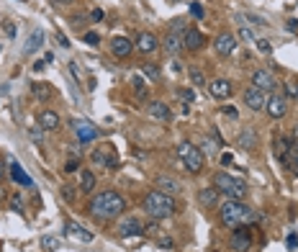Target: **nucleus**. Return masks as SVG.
I'll return each instance as SVG.
<instances>
[{"label":"nucleus","mask_w":298,"mask_h":252,"mask_svg":"<svg viewBox=\"0 0 298 252\" xmlns=\"http://www.w3.org/2000/svg\"><path fill=\"white\" fill-rule=\"evenodd\" d=\"M219 219H221V224L226 227V229H236V227L255 224V221L260 219V214L252 209V206H247L244 201L226 198V201L221 203V209H219Z\"/></svg>","instance_id":"obj_1"},{"label":"nucleus","mask_w":298,"mask_h":252,"mask_svg":"<svg viewBox=\"0 0 298 252\" xmlns=\"http://www.w3.org/2000/svg\"><path fill=\"white\" fill-rule=\"evenodd\" d=\"M87 211H90V216L98 219V221H111V219L121 216L126 211V201L121 198V193H116V190H103V193H98L90 203H87Z\"/></svg>","instance_id":"obj_2"},{"label":"nucleus","mask_w":298,"mask_h":252,"mask_svg":"<svg viewBox=\"0 0 298 252\" xmlns=\"http://www.w3.org/2000/svg\"><path fill=\"white\" fill-rule=\"evenodd\" d=\"M144 211L154 221H162V219H167V216H172L177 211V203H175L172 196L162 193V190H149V193L144 196Z\"/></svg>","instance_id":"obj_3"},{"label":"nucleus","mask_w":298,"mask_h":252,"mask_svg":"<svg viewBox=\"0 0 298 252\" xmlns=\"http://www.w3.org/2000/svg\"><path fill=\"white\" fill-rule=\"evenodd\" d=\"M214 188L219 193H224L226 198L234 201H244L247 198V183L239 180V177H231L229 172H216L214 175Z\"/></svg>","instance_id":"obj_4"},{"label":"nucleus","mask_w":298,"mask_h":252,"mask_svg":"<svg viewBox=\"0 0 298 252\" xmlns=\"http://www.w3.org/2000/svg\"><path fill=\"white\" fill-rule=\"evenodd\" d=\"M177 157H180V162L185 165V170H188V172L198 175V172L203 170V152L198 150L196 144L183 142L180 147H177Z\"/></svg>","instance_id":"obj_5"},{"label":"nucleus","mask_w":298,"mask_h":252,"mask_svg":"<svg viewBox=\"0 0 298 252\" xmlns=\"http://www.w3.org/2000/svg\"><path fill=\"white\" fill-rule=\"evenodd\" d=\"M90 162L95 168H103V170H116L118 168V157L116 152L111 150V147H95V150L90 152Z\"/></svg>","instance_id":"obj_6"},{"label":"nucleus","mask_w":298,"mask_h":252,"mask_svg":"<svg viewBox=\"0 0 298 252\" xmlns=\"http://www.w3.org/2000/svg\"><path fill=\"white\" fill-rule=\"evenodd\" d=\"M231 250H236V252H249L252 250V232H249V227H236L231 232Z\"/></svg>","instance_id":"obj_7"},{"label":"nucleus","mask_w":298,"mask_h":252,"mask_svg":"<svg viewBox=\"0 0 298 252\" xmlns=\"http://www.w3.org/2000/svg\"><path fill=\"white\" fill-rule=\"evenodd\" d=\"M252 85L260 87L262 93H275V87H278L273 72H267V70H255L252 72Z\"/></svg>","instance_id":"obj_8"},{"label":"nucleus","mask_w":298,"mask_h":252,"mask_svg":"<svg viewBox=\"0 0 298 252\" xmlns=\"http://www.w3.org/2000/svg\"><path fill=\"white\" fill-rule=\"evenodd\" d=\"M118 234H121V237H142L144 234V224H142V221L137 219V216H126V219H121V221H118Z\"/></svg>","instance_id":"obj_9"},{"label":"nucleus","mask_w":298,"mask_h":252,"mask_svg":"<svg viewBox=\"0 0 298 252\" xmlns=\"http://www.w3.org/2000/svg\"><path fill=\"white\" fill-rule=\"evenodd\" d=\"M214 49H216V54H221V57H231V54L236 52V36L229 34V31L219 34L216 41H214Z\"/></svg>","instance_id":"obj_10"},{"label":"nucleus","mask_w":298,"mask_h":252,"mask_svg":"<svg viewBox=\"0 0 298 252\" xmlns=\"http://www.w3.org/2000/svg\"><path fill=\"white\" fill-rule=\"evenodd\" d=\"M242 98H244V106L249 111H262L265 108V100H267V95L260 90V87H255V85H249Z\"/></svg>","instance_id":"obj_11"},{"label":"nucleus","mask_w":298,"mask_h":252,"mask_svg":"<svg viewBox=\"0 0 298 252\" xmlns=\"http://www.w3.org/2000/svg\"><path fill=\"white\" fill-rule=\"evenodd\" d=\"M265 111H267V116H270V118H283V116L288 113V100L283 98V95L273 93L270 98L265 100Z\"/></svg>","instance_id":"obj_12"},{"label":"nucleus","mask_w":298,"mask_h":252,"mask_svg":"<svg viewBox=\"0 0 298 252\" xmlns=\"http://www.w3.org/2000/svg\"><path fill=\"white\" fill-rule=\"evenodd\" d=\"M231 90H234V85L226 78H216V80L208 83V93H211V98H216V100H226L231 95Z\"/></svg>","instance_id":"obj_13"},{"label":"nucleus","mask_w":298,"mask_h":252,"mask_svg":"<svg viewBox=\"0 0 298 252\" xmlns=\"http://www.w3.org/2000/svg\"><path fill=\"white\" fill-rule=\"evenodd\" d=\"M183 47L188 52H201L206 47V36L198 31V28H188V31L183 34Z\"/></svg>","instance_id":"obj_14"},{"label":"nucleus","mask_w":298,"mask_h":252,"mask_svg":"<svg viewBox=\"0 0 298 252\" xmlns=\"http://www.w3.org/2000/svg\"><path fill=\"white\" fill-rule=\"evenodd\" d=\"M137 49H139L142 54H154V52L159 49V41H157V36H154V34L142 31V34L137 36Z\"/></svg>","instance_id":"obj_15"},{"label":"nucleus","mask_w":298,"mask_h":252,"mask_svg":"<svg viewBox=\"0 0 298 252\" xmlns=\"http://www.w3.org/2000/svg\"><path fill=\"white\" fill-rule=\"evenodd\" d=\"M154 188L162 190V193H167V196H175V193H180V190H183L180 180H175V177H170V175H159L154 180Z\"/></svg>","instance_id":"obj_16"},{"label":"nucleus","mask_w":298,"mask_h":252,"mask_svg":"<svg viewBox=\"0 0 298 252\" xmlns=\"http://www.w3.org/2000/svg\"><path fill=\"white\" fill-rule=\"evenodd\" d=\"M147 111H149V116H152V118H157V121H170V118H172L170 106H167V103H162V100H152L147 106Z\"/></svg>","instance_id":"obj_17"},{"label":"nucleus","mask_w":298,"mask_h":252,"mask_svg":"<svg viewBox=\"0 0 298 252\" xmlns=\"http://www.w3.org/2000/svg\"><path fill=\"white\" fill-rule=\"evenodd\" d=\"M162 47H165V52L167 54H172V57H177L185 47H183V36L180 34H172V31H167V36L162 39Z\"/></svg>","instance_id":"obj_18"},{"label":"nucleus","mask_w":298,"mask_h":252,"mask_svg":"<svg viewBox=\"0 0 298 252\" xmlns=\"http://www.w3.org/2000/svg\"><path fill=\"white\" fill-rule=\"evenodd\" d=\"M236 144H239L244 152H252V150L257 147V131H255V129H249V126L242 129V131H239V137H236Z\"/></svg>","instance_id":"obj_19"},{"label":"nucleus","mask_w":298,"mask_h":252,"mask_svg":"<svg viewBox=\"0 0 298 252\" xmlns=\"http://www.w3.org/2000/svg\"><path fill=\"white\" fill-rule=\"evenodd\" d=\"M111 52L116 54V57H121V59H126L131 52H134V41H129L126 36H116L113 41H111Z\"/></svg>","instance_id":"obj_20"},{"label":"nucleus","mask_w":298,"mask_h":252,"mask_svg":"<svg viewBox=\"0 0 298 252\" xmlns=\"http://www.w3.org/2000/svg\"><path fill=\"white\" fill-rule=\"evenodd\" d=\"M44 41H47L44 31H41V28H34V31H31V36L26 39V47H23V52H26V54H36V52L44 47Z\"/></svg>","instance_id":"obj_21"},{"label":"nucleus","mask_w":298,"mask_h":252,"mask_svg":"<svg viewBox=\"0 0 298 252\" xmlns=\"http://www.w3.org/2000/svg\"><path fill=\"white\" fill-rule=\"evenodd\" d=\"M74 131H77V139L80 142H93V139H98V129L90 124V121H77L74 124Z\"/></svg>","instance_id":"obj_22"},{"label":"nucleus","mask_w":298,"mask_h":252,"mask_svg":"<svg viewBox=\"0 0 298 252\" xmlns=\"http://www.w3.org/2000/svg\"><path fill=\"white\" fill-rule=\"evenodd\" d=\"M198 203L203 206V209H214V206L219 203V190H216L214 185L201 188V190H198Z\"/></svg>","instance_id":"obj_23"},{"label":"nucleus","mask_w":298,"mask_h":252,"mask_svg":"<svg viewBox=\"0 0 298 252\" xmlns=\"http://www.w3.org/2000/svg\"><path fill=\"white\" fill-rule=\"evenodd\" d=\"M65 234L77 237L80 242H93V232H87L85 227H80L77 221H67V224H65Z\"/></svg>","instance_id":"obj_24"},{"label":"nucleus","mask_w":298,"mask_h":252,"mask_svg":"<svg viewBox=\"0 0 298 252\" xmlns=\"http://www.w3.org/2000/svg\"><path fill=\"white\" fill-rule=\"evenodd\" d=\"M39 126L44 131H57L59 126H62V121H59V116L54 111H41L39 113Z\"/></svg>","instance_id":"obj_25"},{"label":"nucleus","mask_w":298,"mask_h":252,"mask_svg":"<svg viewBox=\"0 0 298 252\" xmlns=\"http://www.w3.org/2000/svg\"><path fill=\"white\" fill-rule=\"evenodd\" d=\"M283 165H286L293 175H298V142H293V144H291L288 155L283 157Z\"/></svg>","instance_id":"obj_26"},{"label":"nucleus","mask_w":298,"mask_h":252,"mask_svg":"<svg viewBox=\"0 0 298 252\" xmlns=\"http://www.w3.org/2000/svg\"><path fill=\"white\" fill-rule=\"evenodd\" d=\"M291 144H293V139L291 137H280V139H275V144H273V155L283 162V157L288 155V150H291Z\"/></svg>","instance_id":"obj_27"},{"label":"nucleus","mask_w":298,"mask_h":252,"mask_svg":"<svg viewBox=\"0 0 298 252\" xmlns=\"http://www.w3.org/2000/svg\"><path fill=\"white\" fill-rule=\"evenodd\" d=\"M80 188L85 190V193H93V190H95V175H93L90 170H82V175H80Z\"/></svg>","instance_id":"obj_28"},{"label":"nucleus","mask_w":298,"mask_h":252,"mask_svg":"<svg viewBox=\"0 0 298 252\" xmlns=\"http://www.w3.org/2000/svg\"><path fill=\"white\" fill-rule=\"evenodd\" d=\"M10 175H13V180H18L21 185H28V188L34 185V180H31V177H28V175H26L18 165H10Z\"/></svg>","instance_id":"obj_29"},{"label":"nucleus","mask_w":298,"mask_h":252,"mask_svg":"<svg viewBox=\"0 0 298 252\" xmlns=\"http://www.w3.org/2000/svg\"><path fill=\"white\" fill-rule=\"evenodd\" d=\"M142 72H144V75H147L149 80H152V83H159V80H162V72H159V67H157V65L144 62V65H142Z\"/></svg>","instance_id":"obj_30"},{"label":"nucleus","mask_w":298,"mask_h":252,"mask_svg":"<svg viewBox=\"0 0 298 252\" xmlns=\"http://www.w3.org/2000/svg\"><path fill=\"white\" fill-rule=\"evenodd\" d=\"M31 90H34V95H36V98H41V100L52 98V87H49L47 83H34V85H31Z\"/></svg>","instance_id":"obj_31"},{"label":"nucleus","mask_w":298,"mask_h":252,"mask_svg":"<svg viewBox=\"0 0 298 252\" xmlns=\"http://www.w3.org/2000/svg\"><path fill=\"white\" fill-rule=\"evenodd\" d=\"M188 75H190V83L193 85H198V87H203V85H208V80H206V75L201 70H196V67H190L188 70Z\"/></svg>","instance_id":"obj_32"},{"label":"nucleus","mask_w":298,"mask_h":252,"mask_svg":"<svg viewBox=\"0 0 298 252\" xmlns=\"http://www.w3.org/2000/svg\"><path fill=\"white\" fill-rule=\"evenodd\" d=\"M177 98H180V100H185L188 106H190V103L196 100V93H193L190 87H180V90H177Z\"/></svg>","instance_id":"obj_33"},{"label":"nucleus","mask_w":298,"mask_h":252,"mask_svg":"<svg viewBox=\"0 0 298 252\" xmlns=\"http://www.w3.org/2000/svg\"><path fill=\"white\" fill-rule=\"evenodd\" d=\"M41 247L47 250V252H54V250L59 247V240H54V237H44V240H41Z\"/></svg>","instance_id":"obj_34"},{"label":"nucleus","mask_w":298,"mask_h":252,"mask_svg":"<svg viewBox=\"0 0 298 252\" xmlns=\"http://www.w3.org/2000/svg\"><path fill=\"white\" fill-rule=\"evenodd\" d=\"M170 31H172V34H180V31L185 34V31H188V26H185V21L175 18V21H172V28H170Z\"/></svg>","instance_id":"obj_35"},{"label":"nucleus","mask_w":298,"mask_h":252,"mask_svg":"<svg viewBox=\"0 0 298 252\" xmlns=\"http://www.w3.org/2000/svg\"><path fill=\"white\" fill-rule=\"evenodd\" d=\"M82 39H85V44H90V47H98V44H100V36L95 31H87Z\"/></svg>","instance_id":"obj_36"},{"label":"nucleus","mask_w":298,"mask_h":252,"mask_svg":"<svg viewBox=\"0 0 298 252\" xmlns=\"http://www.w3.org/2000/svg\"><path fill=\"white\" fill-rule=\"evenodd\" d=\"M257 49L265 52V54H270V52H273V44L267 41V39H260V41H257Z\"/></svg>","instance_id":"obj_37"},{"label":"nucleus","mask_w":298,"mask_h":252,"mask_svg":"<svg viewBox=\"0 0 298 252\" xmlns=\"http://www.w3.org/2000/svg\"><path fill=\"white\" fill-rule=\"evenodd\" d=\"M239 36H242L244 41H249V44H252V41H255V34H252V31H249V28H247V26H242V28H239Z\"/></svg>","instance_id":"obj_38"},{"label":"nucleus","mask_w":298,"mask_h":252,"mask_svg":"<svg viewBox=\"0 0 298 252\" xmlns=\"http://www.w3.org/2000/svg\"><path fill=\"white\" fill-rule=\"evenodd\" d=\"M286 95H288V98H296V95H298V85L286 83Z\"/></svg>","instance_id":"obj_39"},{"label":"nucleus","mask_w":298,"mask_h":252,"mask_svg":"<svg viewBox=\"0 0 298 252\" xmlns=\"http://www.w3.org/2000/svg\"><path fill=\"white\" fill-rule=\"evenodd\" d=\"M10 206H13V209H16L18 214H23V201H21L18 196H13V198H10Z\"/></svg>","instance_id":"obj_40"},{"label":"nucleus","mask_w":298,"mask_h":252,"mask_svg":"<svg viewBox=\"0 0 298 252\" xmlns=\"http://www.w3.org/2000/svg\"><path fill=\"white\" fill-rule=\"evenodd\" d=\"M244 21H252V23H257V26H267V21L262 16H252V13H249V16H244Z\"/></svg>","instance_id":"obj_41"},{"label":"nucleus","mask_w":298,"mask_h":252,"mask_svg":"<svg viewBox=\"0 0 298 252\" xmlns=\"http://www.w3.org/2000/svg\"><path fill=\"white\" fill-rule=\"evenodd\" d=\"M190 13H193L196 18H203V8H201L198 3H190Z\"/></svg>","instance_id":"obj_42"},{"label":"nucleus","mask_w":298,"mask_h":252,"mask_svg":"<svg viewBox=\"0 0 298 252\" xmlns=\"http://www.w3.org/2000/svg\"><path fill=\"white\" fill-rule=\"evenodd\" d=\"M77 168H80V165H77V160H70L67 165H65V172H67V175H70V172H77Z\"/></svg>","instance_id":"obj_43"},{"label":"nucleus","mask_w":298,"mask_h":252,"mask_svg":"<svg viewBox=\"0 0 298 252\" xmlns=\"http://www.w3.org/2000/svg\"><path fill=\"white\" fill-rule=\"evenodd\" d=\"M3 31H5V34H8L10 39H13V36H16V26H13V23H8V21H5V23H3Z\"/></svg>","instance_id":"obj_44"},{"label":"nucleus","mask_w":298,"mask_h":252,"mask_svg":"<svg viewBox=\"0 0 298 252\" xmlns=\"http://www.w3.org/2000/svg\"><path fill=\"white\" fill-rule=\"evenodd\" d=\"M286 242H288V250H296L298 247V234H288Z\"/></svg>","instance_id":"obj_45"},{"label":"nucleus","mask_w":298,"mask_h":252,"mask_svg":"<svg viewBox=\"0 0 298 252\" xmlns=\"http://www.w3.org/2000/svg\"><path fill=\"white\" fill-rule=\"evenodd\" d=\"M131 83H134V87H137V90H139V93L144 90V80H142L139 75H134V78H131Z\"/></svg>","instance_id":"obj_46"},{"label":"nucleus","mask_w":298,"mask_h":252,"mask_svg":"<svg viewBox=\"0 0 298 252\" xmlns=\"http://www.w3.org/2000/svg\"><path fill=\"white\" fill-rule=\"evenodd\" d=\"M159 247H162V250H172V247H175V242H172V240H167V237H162V240H159Z\"/></svg>","instance_id":"obj_47"},{"label":"nucleus","mask_w":298,"mask_h":252,"mask_svg":"<svg viewBox=\"0 0 298 252\" xmlns=\"http://www.w3.org/2000/svg\"><path fill=\"white\" fill-rule=\"evenodd\" d=\"M62 196H65L67 201H72V198H74V190H72V185H65V190H62Z\"/></svg>","instance_id":"obj_48"},{"label":"nucleus","mask_w":298,"mask_h":252,"mask_svg":"<svg viewBox=\"0 0 298 252\" xmlns=\"http://www.w3.org/2000/svg\"><path fill=\"white\" fill-rule=\"evenodd\" d=\"M231 162H234L231 152H224V155H221V165H231Z\"/></svg>","instance_id":"obj_49"},{"label":"nucleus","mask_w":298,"mask_h":252,"mask_svg":"<svg viewBox=\"0 0 298 252\" xmlns=\"http://www.w3.org/2000/svg\"><path fill=\"white\" fill-rule=\"evenodd\" d=\"M221 111L226 113V116H231V118H236V116H239V113H236V108H234V106H224Z\"/></svg>","instance_id":"obj_50"},{"label":"nucleus","mask_w":298,"mask_h":252,"mask_svg":"<svg viewBox=\"0 0 298 252\" xmlns=\"http://www.w3.org/2000/svg\"><path fill=\"white\" fill-rule=\"evenodd\" d=\"M85 21H87L85 16H72V26H77V28H80V26H82Z\"/></svg>","instance_id":"obj_51"},{"label":"nucleus","mask_w":298,"mask_h":252,"mask_svg":"<svg viewBox=\"0 0 298 252\" xmlns=\"http://www.w3.org/2000/svg\"><path fill=\"white\" fill-rule=\"evenodd\" d=\"M41 131H44L41 126H39V129H31V139H34V142H41Z\"/></svg>","instance_id":"obj_52"},{"label":"nucleus","mask_w":298,"mask_h":252,"mask_svg":"<svg viewBox=\"0 0 298 252\" xmlns=\"http://www.w3.org/2000/svg\"><path fill=\"white\" fill-rule=\"evenodd\" d=\"M57 41H59V44H62V47H65V49L70 47V39H67L65 34H57Z\"/></svg>","instance_id":"obj_53"},{"label":"nucleus","mask_w":298,"mask_h":252,"mask_svg":"<svg viewBox=\"0 0 298 252\" xmlns=\"http://www.w3.org/2000/svg\"><path fill=\"white\" fill-rule=\"evenodd\" d=\"M286 28H288V31H298V21H296V18H291V21L286 23Z\"/></svg>","instance_id":"obj_54"},{"label":"nucleus","mask_w":298,"mask_h":252,"mask_svg":"<svg viewBox=\"0 0 298 252\" xmlns=\"http://www.w3.org/2000/svg\"><path fill=\"white\" fill-rule=\"evenodd\" d=\"M90 18H93V21H103V10H98V8H95V10L90 13Z\"/></svg>","instance_id":"obj_55"},{"label":"nucleus","mask_w":298,"mask_h":252,"mask_svg":"<svg viewBox=\"0 0 298 252\" xmlns=\"http://www.w3.org/2000/svg\"><path fill=\"white\" fill-rule=\"evenodd\" d=\"M52 3H54V5H59V8H65V5H70V3H72V0H52Z\"/></svg>","instance_id":"obj_56"},{"label":"nucleus","mask_w":298,"mask_h":252,"mask_svg":"<svg viewBox=\"0 0 298 252\" xmlns=\"http://www.w3.org/2000/svg\"><path fill=\"white\" fill-rule=\"evenodd\" d=\"M44 65H47V62H34V70H36V72H41V70H44Z\"/></svg>","instance_id":"obj_57"},{"label":"nucleus","mask_w":298,"mask_h":252,"mask_svg":"<svg viewBox=\"0 0 298 252\" xmlns=\"http://www.w3.org/2000/svg\"><path fill=\"white\" fill-rule=\"evenodd\" d=\"M5 172V168H3V162H0V175H3Z\"/></svg>","instance_id":"obj_58"},{"label":"nucleus","mask_w":298,"mask_h":252,"mask_svg":"<svg viewBox=\"0 0 298 252\" xmlns=\"http://www.w3.org/2000/svg\"><path fill=\"white\" fill-rule=\"evenodd\" d=\"M293 137H296V139H298V126H296V131H293Z\"/></svg>","instance_id":"obj_59"},{"label":"nucleus","mask_w":298,"mask_h":252,"mask_svg":"<svg viewBox=\"0 0 298 252\" xmlns=\"http://www.w3.org/2000/svg\"><path fill=\"white\" fill-rule=\"evenodd\" d=\"M296 98H298V95H296Z\"/></svg>","instance_id":"obj_60"}]
</instances>
